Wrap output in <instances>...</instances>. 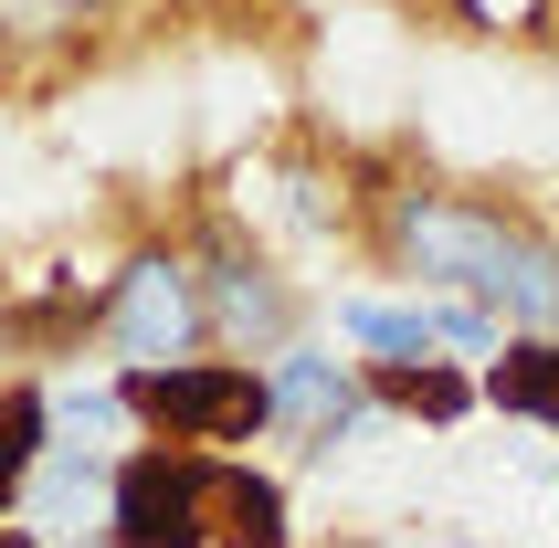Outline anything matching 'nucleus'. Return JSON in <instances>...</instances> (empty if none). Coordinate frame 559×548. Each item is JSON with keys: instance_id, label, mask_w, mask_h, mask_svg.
I'll return each instance as SVG.
<instances>
[{"instance_id": "nucleus-10", "label": "nucleus", "mask_w": 559, "mask_h": 548, "mask_svg": "<svg viewBox=\"0 0 559 548\" xmlns=\"http://www.w3.org/2000/svg\"><path fill=\"white\" fill-rule=\"evenodd\" d=\"M486 401H497L507 422H549L559 432V337L549 327L507 337L497 359H486Z\"/></svg>"}, {"instance_id": "nucleus-3", "label": "nucleus", "mask_w": 559, "mask_h": 548, "mask_svg": "<svg viewBox=\"0 0 559 548\" xmlns=\"http://www.w3.org/2000/svg\"><path fill=\"white\" fill-rule=\"evenodd\" d=\"M212 475L201 443H138L106 486V548H212Z\"/></svg>"}, {"instance_id": "nucleus-6", "label": "nucleus", "mask_w": 559, "mask_h": 548, "mask_svg": "<svg viewBox=\"0 0 559 548\" xmlns=\"http://www.w3.org/2000/svg\"><path fill=\"white\" fill-rule=\"evenodd\" d=\"M190 274H201V317H212V337H233V348H264V359H275L285 337H296V317H307L296 285H285L264 253H243V243H212Z\"/></svg>"}, {"instance_id": "nucleus-8", "label": "nucleus", "mask_w": 559, "mask_h": 548, "mask_svg": "<svg viewBox=\"0 0 559 548\" xmlns=\"http://www.w3.org/2000/svg\"><path fill=\"white\" fill-rule=\"evenodd\" d=\"M370 401L380 412H402V422H465L475 401H486V380L475 369H454V359H370Z\"/></svg>"}, {"instance_id": "nucleus-5", "label": "nucleus", "mask_w": 559, "mask_h": 548, "mask_svg": "<svg viewBox=\"0 0 559 548\" xmlns=\"http://www.w3.org/2000/svg\"><path fill=\"white\" fill-rule=\"evenodd\" d=\"M264 391H275V432H296L307 454H338V432L370 422V391H359V359H328L307 337H285L264 359Z\"/></svg>"}, {"instance_id": "nucleus-13", "label": "nucleus", "mask_w": 559, "mask_h": 548, "mask_svg": "<svg viewBox=\"0 0 559 548\" xmlns=\"http://www.w3.org/2000/svg\"><path fill=\"white\" fill-rule=\"evenodd\" d=\"M0 348H11V327H0Z\"/></svg>"}, {"instance_id": "nucleus-1", "label": "nucleus", "mask_w": 559, "mask_h": 548, "mask_svg": "<svg viewBox=\"0 0 559 548\" xmlns=\"http://www.w3.org/2000/svg\"><path fill=\"white\" fill-rule=\"evenodd\" d=\"M391 253H402L412 285H454L507 327H549L559 317V243L518 233L486 201H454V190H391Z\"/></svg>"}, {"instance_id": "nucleus-4", "label": "nucleus", "mask_w": 559, "mask_h": 548, "mask_svg": "<svg viewBox=\"0 0 559 548\" xmlns=\"http://www.w3.org/2000/svg\"><path fill=\"white\" fill-rule=\"evenodd\" d=\"M201 274L180 264V253H138V264L106 285V348H117V369H158V359H190L201 348Z\"/></svg>"}, {"instance_id": "nucleus-2", "label": "nucleus", "mask_w": 559, "mask_h": 548, "mask_svg": "<svg viewBox=\"0 0 559 548\" xmlns=\"http://www.w3.org/2000/svg\"><path fill=\"white\" fill-rule=\"evenodd\" d=\"M138 432L158 443H201V454H233L253 432H275V391L253 359H158V369H117Z\"/></svg>"}, {"instance_id": "nucleus-7", "label": "nucleus", "mask_w": 559, "mask_h": 548, "mask_svg": "<svg viewBox=\"0 0 559 548\" xmlns=\"http://www.w3.org/2000/svg\"><path fill=\"white\" fill-rule=\"evenodd\" d=\"M212 548H296V507H285V475L222 454L212 475Z\"/></svg>"}, {"instance_id": "nucleus-9", "label": "nucleus", "mask_w": 559, "mask_h": 548, "mask_svg": "<svg viewBox=\"0 0 559 548\" xmlns=\"http://www.w3.org/2000/svg\"><path fill=\"white\" fill-rule=\"evenodd\" d=\"M43 454H53V391L43 380H0V517H22Z\"/></svg>"}, {"instance_id": "nucleus-11", "label": "nucleus", "mask_w": 559, "mask_h": 548, "mask_svg": "<svg viewBox=\"0 0 559 548\" xmlns=\"http://www.w3.org/2000/svg\"><path fill=\"white\" fill-rule=\"evenodd\" d=\"M465 11H475V22H486V32H507V22H528L538 0H465Z\"/></svg>"}, {"instance_id": "nucleus-12", "label": "nucleus", "mask_w": 559, "mask_h": 548, "mask_svg": "<svg viewBox=\"0 0 559 548\" xmlns=\"http://www.w3.org/2000/svg\"><path fill=\"white\" fill-rule=\"evenodd\" d=\"M0 548H43V538H32V527H0Z\"/></svg>"}]
</instances>
